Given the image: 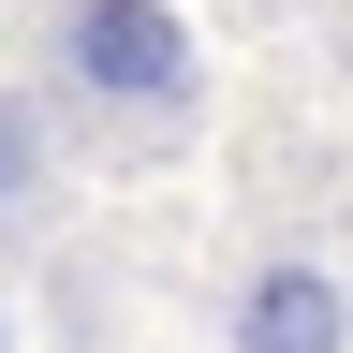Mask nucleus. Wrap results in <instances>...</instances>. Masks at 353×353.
Listing matches in <instances>:
<instances>
[{
	"mask_svg": "<svg viewBox=\"0 0 353 353\" xmlns=\"http://www.w3.org/2000/svg\"><path fill=\"white\" fill-rule=\"evenodd\" d=\"M44 74L103 118H148V132L206 103V44H192L176 0H59L44 15Z\"/></svg>",
	"mask_w": 353,
	"mask_h": 353,
	"instance_id": "nucleus-1",
	"label": "nucleus"
},
{
	"mask_svg": "<svg viewBox=\"0 0 353 353\" xmlns=\"http://www.w3.org/2000/svg\"><path fill=\"white\" fill-rule=\"evenodd\" d=\"M221 339L236 353H353V280L309 250H265L236 280V309H221Z\"/></svg>",
	"mask_w": 353,
	"mask_h": 353,
	"instance_id": "nucleus-2",
	"label": "nucleus"
},
{
	"mask_svg": "<svg viewBox=\"0 0 353 353\" xmlns=\"http://www.w3.org/2000/svg\"><path fill=\"white\" fill-rule=\"evenodd\" d=\"M30 221H44V118L0 88V236H30Z\"/></svg>",
	"mask_w": 353,
	"mask_h": 353,
	"instance_id": "nucleus-3",
	"label": "nucleus"
},
{
	"mask_svg": "<svg viewBox=\"0 0 353 353\" xmlns=\"http://www.w3.org/2000/svg\"><path fill=\"white\" fill-rule=\"evenodd\" d=\"M0 353H15V324H0Z\"/></svg>",
	"mask_w": 353,
	"mask_h": 353,
	"instance_id": "nucleus-4",
	"label": "nucleus"
}]
</instances>
